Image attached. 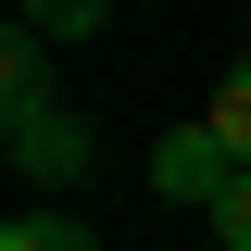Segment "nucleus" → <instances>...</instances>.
Masks as SVG:
<instances>
[{
  "label": "nucleus",
  "mask_w": 251,
  "mask_h": 251,
  "mask_svg": "<svg viewBox=\"0 0 251 251\" xmlns=\"http://www.w3.org/2000/svg\"><path fill=\"white\" fill-rule=\"evenodd\" d=\"M151 188H163V201H201V214H214L226 188H239V163H226V138H214V126H176V138L151 151Z\"/></svg>",
  "instance_id": "1"
},
{
  "label": "nucleus",
  "mask_w": 251,
  "mask_h": 251,
  "mask_svg": "<svg viewBox=\"0 0 251 251\" xmlns=\"http://www.w3.org/2000/svg\"><path fill=\"white\" fill-rule=\"evenodd\" d=\"M13 151H25L38 176H88V126H63L38 88H13Z\"/></svg>",
  "instance_id": "2"
},
{
  "label": "nucleus",
  "mask_w": 251,
  "mask_h": 251,
  "mask_svg": "<svg viewBox=\"0 0 251 251\" xmlns=\"http://www.w3.org/2000/svg\"><path fill=\"white\" fill-rule=\"evenodd\" d=\"M201 126H214V138H226V163L251 176V63H239V75L214 88V113H201Z\"/></svg>",
  "instance_id": "3"
},
{
  "label": "nucleus",
  "mask_w": 251,
  "mask_h": 251,
  "mask_svg": "<svg viewBox=\"0 0 251 251\" xmlns=\"http://www.w3.org/2000/svg\"><path fill=\"white\" fill-rule=\"evenodd\" d=\"M0 251H100V239H88L75 214H13V226H0Z\"/></svg>",
  "instance_id": "4"
},
{
  "label": "nucleus",
  "mask_w": 251,
  "mask_h": 251,
  "mask_svg": "<svg viewBox=\"0 0 251 251\" xmlns=\"http://www.w3.org/2000/svg\"><path fill=\"white\" fill-rule=\"evenodd\" d=\"M100 25V0H38V13H25V38H88Z\"/></svg>",
  "instance_id": "5"
},
{
  "label": "nucleus",
  "mask_w": 251,
  "mask_h": 251,
  "mask_svg": "<svg viewBox=\"0 0 251 251\" xmlns=\"http://www.w3.org/2000/svg\"><path fill=\"white\" fill-rule=\"evenodd\" d=\"M214 239H226V251H251V176H239V188L214 201Z\"/></svg>",
  "instance_id": "6"
}]
</instances>
